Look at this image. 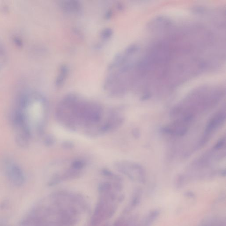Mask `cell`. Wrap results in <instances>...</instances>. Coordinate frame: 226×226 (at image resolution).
Returning <instances> with one entry per match:
<instances>
[{"mask_svg":"<svg viewBox=\"0 0 226 226\" xmlns=\"http://www.w3.org/2000/svg\"><path fill=\"white\" fill-rule=\"evenodd\" d=\"M113 189L99 193V198L91 218L90 226H99L115 214L118 205L122 201V194Z\"/></svg>","mask_w":226,"mask_h":226,"instance_id":"obj_2","label":"cell"},{"mask_svg":"<svg viewBox=\"0 0 226 226\" xmlns=\"http://www.w3.org/2000/svg\"><path fill=\"white\" fill-rule=\"evenodd\" d=\"M62 182L61 181V174L56 173L52 176V178L48 183V185L49 187L56 186L57 184H60Z\"/></svg>","mask_w":226,"mask_h":226,"instance_id":"obj_8","label":"cell"},{"mask_svg":"<svg viewBox=\"0 0 226 226\" xmlns=\"http://www.w3.org/2000/svg\"><path fill=\"white\" fill-rule=\"evenodd\" d=\"M82 175V172L80 170H77L71 168L68 169L64 172L63 174H61V181L63 182L67 180H72L80 178Z\"/></svg>","mask_w":226,"mask_h":226,"instance_id":"obj_5","label":"cell"},{"mask_svg":"<svg viewBox=\"0 0 226 226\" xmlns=\"http://www.w3.org/2000/svg\"><path fill=\"white\" fill-rule=\"evenodd\" d=\"M45 201L30 213L36 219L34 226H74L89 209L83 196L68 191L54 192Z\"/></svg>","mask_w":226,"mask_h":226,"instance_id":"obj_1","label":"cell"},{"mask_svg":"<svg viewBox=\"0 0 226 226\" xmlns=\"http://www.w3.org/2000/svg\"><path fill=\"white\" fill-rule=\"evenodd\" d=\"M85 163L84 161L77 159L73 161L71 164V167L74 169L80 170L84 167Z\"/></svg>","mask_w":226,"mask_h":226,"instance_id":"obj_10","label":"cell"},{"mask_svg":"<svg viewBox=\"0 0 226 226\" xmlns=\"http://www.w3.org/2000/svg\"><path fill=\"white\" fill-rule=\"evenodd\" d=\"M8 177L10 182L16 187H20L24 184L25 178L21 170L16 164H11L7 170Z\"/></svg>","mask_w":226,"mask_h":226,"instance_id":"obj_3","label":"cell"},{"mask_svg":"<svg viewBox=\"0 0 226 226\" xmlns=\"http://www.w3.org/2000/svg\"><path fill=\"white\" fill-rule=\"evenodd\" d=\"M0 226H5V225L2 223H1V222H0Z\"/></svg>","mask_w":226,"mask_h":226,"instance_id":"obj_15","label":"cell"},{"mask_svg":"<svg viewBox=\"0 0 226 226\" xmlns=\"http://www.w3.org/2000/svg\"><path fill=\"white\" fill-rule=\"evenodd\" d=\"M68 69L66 66H62L61 68V71H60V75L58 76L56 80V86L58 87L60 86L63 84V82L65 80V77L67 74Z\"/></svg>","mask_w":226,"mask_h":226,"instance_id":"obj_7","label":"cell"},{"mask_svg":"<svg viewBox=\"0 0 226 226\" xmlns=\"http://www.w3.org/2000/svg\"><path fill=\"white\" fill-rule=\"evenodd\" d=\"M224 139H222L221 140L219 141V142H218V143H217V145L215 146V149H221V148H222V146H223L224 144Z\"/></svg>","mask_w":226,"mask_h":226,"instance_id":"obj_13","label":"cell"},{"mask_svg":"<svg viewBox=\"0 0 226 226\" xmlns=\"http://www.w3.org/2000/svg\"><path fill=\"white\" fill-rule=\"evenodd\" d=\"M6 201H4L2 203L1 205V208H2V209H5V208H6L8 207V203Z\"/></svg>","mask_w":226,"mask_h":226,"instance_id":"obj_14","label":"cell"},{"mask_svg":"<svg viewBox=\"0 0 226 226\" xmlns=\"http://www.w3.org/2000/svg\"><path fill=\"white\" fill-rule=\"evenodd\" d=\"M112 31L111 29H106L104 30L102 33V36L103 38H109L112 35Z\"/></svg>","mask_w":226,"mask_h":226,"instance_id":"obj_12","label":"cell"},{"mask_svg":"<svg viewBox=\"0 0 226 226\" xmlns=\"http://www.w3.org/2000/svg\"><path fill=\"white\" fill-rule=\"evenodd\" d=\"M55 138L51 134H47L44 137L43 143L47 147H51L55 143Z\"/></svg>","mask_w":226,"mask_h":226,"instance_id":"obj_9","label":"cell"},{"mask_svg":"<svg viewBox=\"0 0 226 226\" xmlns=\"http://www.w3.org/2000/svg\"><path fill=\"white\" fill-rule=\"evenodd\" d=\"M62 148L65 149H70L74 147V144L72 141H64L61 145Z\"/></svg>","mask_w":226,"mask_h":226,"instance_id":"obj_11","label":"cell"},{"mask_svg":"<svg viewBox=\"0 0 226 226\" xmlns=\"http://www.w3.org/2000/svg\"><path fill=\"white\" fill-rule=\"evenodd\" d=\"M225 118V114L223 112H220L215 115L207 124L205 131L206 135L208 136L210 133H212L214 130L219 127L223 123Z\"/></svg>","mask_w":226,"mask_h":226,"instance_id":"obj_4","label":"cell"},{"mask_svg":"<svg viewBox=\"0 0 226 226\" xmlns=\"http://www.w3.org/2000/svg\"><path fill=\"white\" fill-rule=\"evenodd\" d=\"M62 6L66 11L72 12L77 13L80 10V6L79 3L77 2H66L65 3L62 4Z\"/></svg>","mask_w":226,"mask_h":226,"instance_id":"obj_6","label":"cell"}]
</instances>
